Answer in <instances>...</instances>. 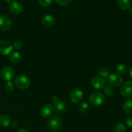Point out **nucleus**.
<instances>
[{"label": "nucleus", "instance_id": "nucleus-22", "mask_svg": "<svg viewBox=\"0 0 132 132\" xmlns=\"http://www.w3.org/2000/svg\"><path fill=\"white\" fill-rule=\"evenodd\" d=\"M126 131V126L122 123H119L115 126L113 132H125Z\"/></svg>", "mask_w": 132, "mask_h": 132}, {"label": "nucleus", "instance_id": "nucleus-18", "mask_svg": "<svg viewBox=\"0 0 132 132\" xmlns=\"http://www.w3.org/2000/svg\"><path fill=\"white\" fill-rule=\"evenodd\" d=\"M67 108V106L64 104L63 102L60 101L59 103H58L56 105L54 106V108H55V112H57V113H62V112H64Z\"/></svg>", "mask_w": 132, "mask_h": 132}, {"label": "nucleus", "instance_id": "nucleus-9", "mask_svg": "<svg viewBox=\"0 0 132 132\" xmlns=\"http://www.w3.org/2000/svg\"><path fill=\"white\" fill-rule=\"evenodd\" d=\"M9 9L12 14H19L23 10V6L18 1H13L9 3Z\"/></svg>", "mask_w": 132, "mask_h": 132}, {"label": "nucleus", "instance_id": "nucleus-4", "mask_svg": "<svg viewBox=\"0 0 132 132\" xmlns=\"http://www.w3.org/2000/svg\"><path fill=\"white\" fill-rule=\"evenodd\" d=\"M61 119L58 116H53L48 121V126L52 130H57L61 126Z\"/></svg>", "mask_w": 132, "mask_h": 132}, {"label": "nucleus", "instance_id": "nucleus-2", "mask_svg": "<svg viewBox=\"0 0 132 132\" xmlns=\"http://www.w3.org/2000/svg\"><path fill=\"white\" fill-rule=\"evenodd\" d=\"M105 96L102 93L95 92L89 97V101L94 106H100L105 103Z\"/></svg>", "mask_w": 132, "mask_h": 132}, {"label": "nucleus", "instance_id": "nucleus-21", "mask_svg": "<svg viewBox=\"0 0 132 132\" xmlns=\"http://www.w3.org/2000/svg\"><path fill=\"white\" fill-rule=\"evenodd\" d=\"M78 108L80 112H81L82 113H86L88 111L89 106L86 102H82V103H81L79 104Z\"/></svg>", "mask_w": 132, "mask_h": 132}, {"label": "nucleus", "instance_id": "nucleus-7", "mask_svg": "<svg viewBox=\"0 0 132 132\" xmlns=\"http://www.w3.org/2000/svg\"><path fill=\"white\" fill-rule=\"evenodd\" d=\"M108 82L112 86H119L123 82V79L117 73H112L108 77Z\"/></svg>", "mask_w": 132, "mask_h": 132}, {"label": "nucleus", "instance_id": "nucleus-6", "mask_svg": "<svg viewBox=\"0 0 132 132\" xmlns=\"http://www.w3.org/2000/svg\"><path fill=\"white\" fill-rule=\"evenodd\" d=\"M83 98V92L80 89L77 88L72 90L70 94V100L74 104L80 103Z\"/></svg>", "mask_w": 132, "mask_h": 132}, {"label": "nucleus", "instance_id": "nucleus-23", "mask_svg": "<svg viewBox=\"0 0 132 132\" xmlns=\"http://www.w3.org/2000/svg\"><path fill=\"white\" fill-rule=\"evenodd\" d=\"M104 92L106 95H107L108 96H111L113 94V92H114V90L112 88V86H110V85H108V86H106L104 88Z\"/></svg>", "mask_w": 132, "mask_h": 132}, {"label": "nucleus", "instance_id": "nucleus-13", "mask_svg": "<svg viewBox=\"0 0 132 132\" xmlns=\"http://www.w3.org/2000/svg\"><path fill=\"white\" fill-rule=\"evenodd\" d=\"M53 111H54V108H53L52 106H51L50 104H46L41 108V114L43 117L47 118L52 116Z\"/></svg>", "mask_w": 132, "mask_h": 132}, {"label": "nucleus", "instance_id": "nucleus-3", "mask_svg": "<svg viewBox=\"0 0 132 132\" xmlns=\"http://www.w3.org/2000/svg\"><path fill=\"white\" fill-rule=\"evenodd\" d=\"M15 76L14 70L9 67H3L0 71V77L5 81H11Z\"/></svg>", "mask_w": 132, "mask_h": 132}, {"label": "nucleus", "instance_id": "nucleus-11", "mask_svg": "<svg viewBox=\"0 0 132 132\" xmlns=\"http://www.w3.org/2000/svg\"><path fill=\"white\" fill-rule=\"evenodd\" d=\"M90 83L94 88L99 90V89H102L104 87L105 81H104V79L102 78V77L95 76L92 79Z\"/></svg>", "mask_w": 132, "mask_h": 132}, {"label": "nucleus", "instance_id": "nucleus-34", "mask_svg": "<svg viewBox=\"0 0 132 132\" xmlns=\"http://www.w3.org/2000/svg\"><path fill=\"white\" fill-rule=\"evenodd\" d=\"M53 132H54V131H53Z\"/></svg>", "mask_w": 132, "mask_h": 132}, {"label": "nucleus", "instance_id": "nucleus-28", "mask_svg": "<svg viewBox=\"0 0 132 132\" xmlns=\"http://www.w3.org/2000/svg\"><path fill=\"white\" fill-rule=\"evenodd\" d=\"M126 124L128 126L132 128V116H128L126 119Z\"/></svg>", "mask_w": 132, "mask_h": 132}, {"label": "nucleus", "instance_id": "nucleus-15", "mask_svg": "<svg viewBox=\"0 0 132 132\" xmlns=\"http://www.w3.org/2000/svg\"><path fill=\"white\" fill-rule=\"evenodd\" d=\"M11 123V119L6 115H1L0 116V125L3 127H8Z\"/></svg>", "mask_w": 132, "mask_h": 132}, {"label": "nucleus", "instance_id": "nucleus-24", "mask_svg": "<svg viewBox=\"0 0 132 132\" xmlns=\"http://www.w3.org/2000/svg\"><path fill=\"white\" fill-rule=\"evenodd\" d=\"M39 4L43 7H48L52 4L53 0H38Z\"/></svg>", "mask_w": 132, "mask_h": 132}, {"label": "nucleus", "instance_id": "nucleus-31", "mask_svg": "<svg viewBox=\"0 0 132 132\" xmlns=\"http://www.w3.org/2000/svg\"><path fill=\"white\" fill-rule=\"evenodd\" d=\"M130 77H131V78L132 79V68H131V69H130Z\"/></svg>", "mask_w": 132, "mask_h": 132}, {"label": "nucleus", "instance_id": "nucleus-17", "mask_svg": "<svg viewBox=\"0 0 132 132\" xmlns=\"http://www.w3.org/2000/svg\"><path fill=\"white\" fill-rule=\"evenodd\" d=\"M10 61L13 64H17L21 61V54H19L18 52H15L12 53V54L11 55L10 57Z\"/></svg>", "mask_w": 132, "mask_h": 132}, {"label": "nucleus", "instance_id": "nucleus-30", "mask_svg": "<svg viewBox=\"0 0 132 132\" xmlns=\"http://www.w3.org/2000/svg\"><path fill=\"white\" fill-rule=\"evenodd\" d=\"M17 132H28V131H27V130H23V129H21V130H18V131Z\"/></svg>", "mask_w": 132, "mask_h": 132}, {"label": "nucleus", "instance_id": "nucleus-19", "mask_svg": "<svg viewBox=\"0 0 132 132\" xmlns=\"http://www.w3.org/2000/svg\"><path fill=\"white\" fill-rule=\"evenodd\" d=\"M116 71L119 73H126L128 71V67L125 64H119L116 67Z\"/></svg>", "mask_w": 132, "mask_h": 132}, {"label": "nucleus", "instance_id": "nucleus-8", "mask_svg": "<svg viewBox=\"0 0 132 132\" xmlns=\"http://www.w3.org/2000/svg\"><path fill=\"white\" fill-rule=\"evenodd\" d=\"M12 26V20L9 17L5 15H0V30L6 31Z\"/></svg>", "mask_w": 132, "mask_h": 132}, {"label": "nucleus", "instance_id": "nucleus-29", "mask_svg": "<svg viewBox=\"0 0 132 132\" xmlns=\"http://www.w3.org/2000/svg\"><path fill=\"white\" fill-rule=\"evenodd\" d=\"M52 102L53 105L55 106L58 103L60 102V100H59V98L57 96H54L52 98Z\"/></svg>", "mask_w": 132, "mask_h": 132}, {"label": "nucleus", "instance_id": "nucleus-10", "mask_svg": "<svg viewBox=\"0 0 132 132\" xmlns=\"http://www.w3.org/2000/svg\"><path fill=\"white\" fill-rule=\"evenodd\" d=\"M121 93L126 97H132V82H126L121 88Z\"/></svg>", "mask_w": 132, "mask_h": 132}, {"label": "nucleus", "instance_id": "nucleus-12", "mask_svg": "<svg viewBox=\"0 0 132 132\" xmlns=\"http://www.w3.org/2000/svg\"><path fill=\"white\" fill-rule=\"evenodd\" d=\"M55 21V19L53 15H46L43 17L41 19V23L44 27H52L54 24Z\"/></svg>", "mask_w": 132, "mask_h": 132}, {"label": "nucleus", "instance_id": "nucleus-26", "mask_svg": "<svg viewBox=\"0 0 132 132\" xmlns=\"http://www.w3.org/2000/svg\"><path fill=\"white\" fill-rule=\"evenodd\" d=\"M13 48L15 49V50H19L21 49L23 46V43H21V41H19V40H16L15 41H14V43L12 45Z\"/></svg>", "mask_w": 132, "mask_h": 132}, {"label": "nucleus", "instance_id": "nucleus-33", "mask_svg": "<svg viewBox=\"0 0 132 132\" xmlns=\"http://www.w3.org/2000/svg\"><path fill=\"white\" fill-rule=\"evenodd\" d=\"M130 11H131V12L132 13V6L130 7Z\"/></svg>", "mask_w": 132, "mask_h": 132}, {"label": "nucleus", "instance_id": "nucleus-32", "mask_svg": "<svg viewBox=\"0 0 132 132\" xmlns=\"http://www.w3.org/2000/svg\"><path fill=\"white\" fill-rule=\"evenodd\" d=\"M3 1H5V2H6V3H10L12 1V0H3Z\"/></svg>", "mask_w": 132, "mask_h": 132}, {"label": "nucleus", "instance_id": "nucleus-16", "mask_svg": "<svg viewBox=\"0 0 132 132\" xmlns=\"http://www.w3.org/2000/svg\"><path fill=\"white\" fill-rule=\"evenodd\" d=\"M123 110L126 113H132V99H128L123 104Z\"/></svg>", "mask_w": 132, "mask_h": 132}, {"label": "nucleus", "instance_id": "nucleus-14", "mask_svg": "<svg viewBox=\"0 0 132 132\" xmlns=\"http://www.w3.org/2000/svg\"><path fill=\"white\" fill-rule=\"evenodd\" d=\"M117 3L119 9L122 10H127L131 7L130 0H117Z\"/></svg>", "mask_w": 132, "mask_h": 132}, {"label": "nucleus", "instance_id": "nucleus-20", "mask_svg": "<svg viewBox=\"0 0 132 132\" xmlns=\"http://www.w3.org/2000/svg\"><path fill=\"white\" fill-rule=\"evenodd\" d=\"M98 73H99V76L102 78H107L110 76V71L107 68L102 67L99 70Z\"/></svg>", "mask_w": 132, "mask_h": 132}, {"label": "nucleus", "instance_id": "nucleus-25", "mask_svg": "<svg viewBox=\"0 0 132 132\" xmlns=\"http://www.w3.org/2000/svg\"><path fill=\"white\" fill-rule=\"evenodd\" d=\"M5 88L6 91L12 92L14 88V84L12 81H7L5 85Z\"/></svg>", "mask_w": 132, "mask_h": 132}, {"label": "nucleus", "instance_id": "nucleus-5", "mask_svg": "<svg viewBox=\"0 0 132 132\" xmlns=\"http://www.w3.org/2000/svg\"><path fill=\"white\" fill-rule=\"evenodd\" d=\"M13 46L10 43L5 40L0 41V54L3 55H8L12 52Z\"/></svg>", "mask_w": 132, "mask_h": 132}, {"label": "nucleus", "instance_id": "nucleus-1", "mask_svg": "<svg viewBox=\"0 0 132 132\" xmlns=\"http://www.w3.org/2000/svg\"><path fill=\"white\" fill-rule=\"evenodd\" d=\"M15 85L18 88L25 90L30 85V80L26 76H19L15 79Z\"/></svg>", "mask_w": 132, "mask_h": 132}, {"label": "nucleus", "instance_id": "nucleus-27", "mask_svg": "<svg viewBox=\"0 0 132 132\" xmlns=\"http://www.w3.org/2000/svg\"><path fill=\"white\" fill-rule=\"evenodd\" d=\"M57 3L59 4V5L61 6H66V5H69L71 3L72 0H55Z\"/></svg>", "mask_w": 132, "mask_h": 132}]
</instances>
